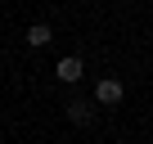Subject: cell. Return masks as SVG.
<instances>
[{"label": "cell", "mask_w": 153, "mask_h": 144, "mask_svg": "<svg viewBox=\"0 0 153 144\" xmlns=\"http://www.w3.org/2000/svg\"><path fill=\"white\" fill-rule=\"evenodd\" d=\"M122 95H126V90H122V81H113V77H104V81L95 86V99H99V104H122Z\"/></svg>", "instance_id": "6da1fadb"}, {"label": "cell", "mask_w": 153, "mask_h": 144, "mask_svg": "<svg viewBox=\"0 0 153 144\" xmlns=\"http://www.w3.org/2000/svg\"><path fill=\"white\" fill-rule=\"evenodd\" d=\"M23 36H27V45H32V50H41V45H50V41H54V32H50V23H32V27H27Z\"/></svg>", "instance_id": "7a4b0ae2"}, {"label": "cell", "mask_w": 153, "mask_h": 144, "mask_svg": "<svg viewBox=\"0 0 153 144\" xmlns=\"http://www.w3.org/2000/svg\"><path fill=\"white\" fill-rule=\"evenodd\" d=\"M59 81H63V86L81 81V59H72V54H68V59H59Z\"/></svg>", "instance_id": "3957f363"}, {"label": "cell", "mask_w": 153, "mask_h": 144, "mask_svg": "<svg viewBox=\"0 0 153 144\" xmlns=\"http://www.w3.org/2000/svg\"><path fill=\"white\" fill-rule=\"evenodd\" d=\"M68 117H72L76 126H86V122L95 117V104H90V99H76V104H68Z\"/></svg>", "instance_id": "277c9868"}]
</instances>
